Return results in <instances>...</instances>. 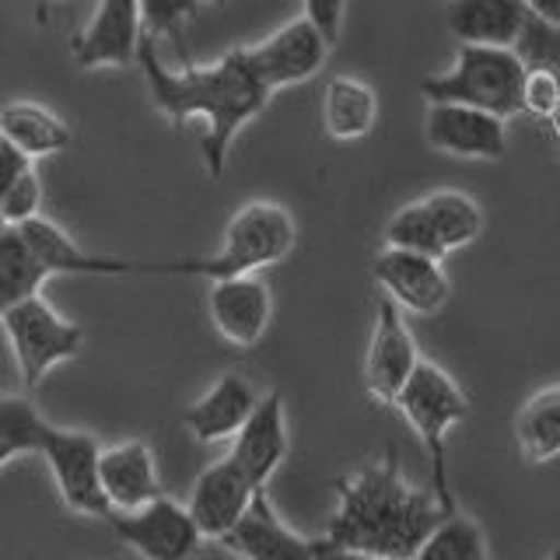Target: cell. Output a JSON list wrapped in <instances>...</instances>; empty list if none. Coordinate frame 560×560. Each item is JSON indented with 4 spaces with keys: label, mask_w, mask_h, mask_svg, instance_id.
<instances>
[{
    "label": "cell",
    "mask_w": 560,
    "mask_h": 560,
    "mask_svg": "<svg viewBox=\"0 0 560 560\" xmlns=\"http://www.w3.org/2000/svg\"><path fill=\"white\" fill-rule=\"evenodd\" d=\"M137 63L144 70L158 109L172 122H200V154L207 172L221 179L238 130L267 109L273 95V88L253 67L249 46L224 52L221 60L207 67L168 70L158 57L154 35H144Z\"/></svg>",
    "instance_id": "1"
},
{
    "label": "cell",
    "mask_w": 560,
    "mask_h": 560,
    "mask_svg": "<svg viewBox=\"0 0 560 560\" xmlns=\"http://www.w3.org/2000/svg\"><path fill=\"white\" fill-rule=\"evenodd\" d=\"M448 515L434 490L407 483L399 452L389 448L375 466L337 480V512L326 525V539L350 550L413 560Z\"/></svg>",
    "instance_id": "2"
},
{
    "label": "cell",
    "mask_w": 560,
    "mask_h": 560,
    "mask_svg": "<svg viewBox=\"0 0 560 560\" xmlns=\"http://www.w3.org/2000/svg\"><path fill=\"white\" fill-rule=\"evenodd\" d=\"M298 242V224L284 203L249 200L242 203L221 235V249L207 259H175L172 273L224 280L238 273L267 270L273 262L288 259Z\"/></svg>",
    "instance_id": "3"
},
{
    "label": "cell",
    "mask_w": 560,
    "mask_h": 560,
    "mask_svg": "<svg viewBox=\"0 0 560 560\" xmlns=\"http://www.w3.org/2000/svg\"><path fill=\"white\" fill-rule=\"evenodd\" d=\"M525 74L529 70H525L515 46L463 43L448 74L420 81V95L428 102H466L512 119L525 113Z\"/></svg>",
    "instance_id": "4"
},
{
    "label": "cell",
    "mask_w": 560,
    "mask_h": 560,
    "mask_svg": "<svg viewBox=\"0 0 560 560\" xmlns=\"http://www.w3.org/2000/svg\"><path fill=\"white\" fill-rule=\"evenodd\" d=\"M396 410L407 417V424L428 448L431 490L438 494V501H442L448 512H459V504H455V494H452V480H448V448H445L448 431L469 417V399L459 389V382H455L442 364L420 361L410 382L402 385Z\"/></svg>",
    "instance_id": "5"
},
{
    "label": "cell",
    "mask_w": 560,
    "mask_h": 560,
    "mask_svg": "<svg viewBox=\"0 0 560 560\" xmlns=\"http://www.w3.org/2000/svg\"><path fill=\"white\" fill-rule=\"evenodd\" d=\"M480 232L483 207L463 189H438L393 214L389 228H385V245H402V249L445 259L448 253L477 242Z\"/></svg>",
    "instance_id": "6"
},
{
    "label": "cell",
    "mask_w": 560,
    "mask_h": 560,
    "mask_svg": "<svg viewBox=\"0 0 560 560\" xmlns=\"http://www.w3.org/2000/svg\"><path fill=\"white\" fill-rule=\"evenodd\" d=\"M0 319H4L8 343L14 350L18 372H22V382L28 389H35L57 364L78 358L84 347V329L63 319L43 294L4 305Z\"/></svg>",
    "instance_id": "7"
},
{
    "label": "cell",
    "mask_w": 560,
    "mask_h": 560,
    "mask_svg": "<svg viewBox=\"0 0 560 560\" xmlns=\"http://www.w3.org/2000/svg\"><path fill=\"white\" fill-rule=\"evenodd\" d=\"M105 522L113 525L122 547H130L144 560H192L207 539L189 504H175L165 494L137 512H109Z\"/></svg>",
    "instance_id": "8"
},
{
    "label": "cell",
    "mask_w": 560,
    "mask_h": 560,
    "mask_svg": "<svg viewBox=\"0 0 560 560\" xmlns=\"http://www.w3.org/2000/svg\"><path fill=\"white\" fill-rule=\"evenodd\" d=\"M39 455L46 459L52 480H57L60 498L70 512L92 515V518H105L113 512V504H109V498H105V487H102V445H98V438L49 424Z\"/></svg>",
    "instance_id": "9"
},
{
    "label": "cell",
    "mask_w": 560,
    "mask_h": 560,
    "mask_svg": "<svg viewBox=\"0 0 560 560\" xmlns=\"http://www.w3.org/2000/svg\"><path fill=\"white\" fill-rule=\"evenodd\" d=\"M332 39L315 18L302 14L288 22L284 28H277L262 43L249 46L253 67L259 70V78L267 81L273 92L280 88H294L308 78H315L326 67Z\"/></svg>",
    "instance_id": "10"
},
{
    "label": "cell",
    "mask_w": 560,
    "mask_h": 560,
    "mask_svg": "<svg viewBox=\"0 0 560 560\" xmlns=\"http://www.w3.org/2000/svg\"><path fill=\"white\" fill-rule=\"evenodd\" d=\"M504 116L466 102H431L424 116V137L434 151L469 162H498L508 151Z\"/></svg>",
    "instance_id": "11"
},
{
    "label": "cell",
    "mask_w": 560,
    "mask_h": 560,
    "mask_svg": "<svg viewBox=\"0 0 560 560\" xmlns=\"http://www.w3.org/2000/svg\"><path fill=\"white\" fill-rule=\"evenodd\" d=\"M424 361L417 354V343L410 337V326L402 319V308L393 302L389 294L378 298L375 308V329L372 343L364 354V385L378 402L396 407V399L402 393V385L410 382L417 372V364Z\"/></svg>",
    "instance_id": "12"
},
{
    "label": "cell",
    "mask_w": 560,
    "mask_h": 560,
    "mask_svg": "<svg viewBox=\"0 0 560 560\" xmlns=\"http://www.w3.org/2000/svg\"><path fill=\"white\" fill-rule=\"evenodd\" d=\"M372 273L378 288L393 298L402 312L413 315H434L448 305V273L442 270V259L428 253L402 249V245H385L372 259Z\"/></svg>",
    "instance_id": "13"
},
{
    "label": "cell",
    "mask_w": 560,
    "mask_h": 560,
    "mask_svg": "<svg viewBox=\"0 0 560 560\" xmlns=\"http://www.w3.org/2000/svg\"><path fill=\"white\" fill-rule=\"evenodd\" d=\"M144 35L140 0H98L92 22L70 43V57L78 67H130L140 57Z\"/></svg>",
    "instance_id": "14"
},
{
    "label": "cell",
    "mask_w": 560,
    "mask_h": 560,
    "mask_svg": "<svg viewBox=\"0 0 560 560\" xmlns=\"http://www.w3.org/2000/svg\"><path fill=\"white\" fill-rule=\"evenodd\" d=\"M207 312L218 337L235 347H256L273 315L270 284L259 273H238L224 280H210Z\"/></svg>",
    "instance_id": "15"
},
{
    "label": "cell",
    "mask_w": 560,
    "mask_h": 560,
    "mask_svg": "<svg viewBox=\"0 0 560 560\" xmlns=\"http://www.w3.org/2000/svg\"><path fill=\"white\" fill-rule=\"evenodd\" d=\"M256 494L259 490L253 487V480L238 469L232 455H224L200 472L189 498V512L200 522L207 539H224L238 525V518L249 512Z\"/></svg>",
    "instance_id": "16"
},
{
    "label": "cell",
    "mask_w": 560,
    "mask_h": 560,
    "mask_svg": "<svg viewBox=\"0 0 560 560\" xmlns=\"http://www.w3.org/2000/svg\"><path fill=\"white\" fill-rule=\"evenodd\" d=\"M218 542L242 560H315V539L298 536L288 522H280L267 490H259L249 512Z\"/></svg>",
    "instance_id": "17"
},
{
    "label": "cell",
    "mask_w": 560,
    "mask_h": 560,
    "mask_svg": "<svg viewBox=\"0 0 560 560\" xmlns=\"http://www.w3.org/2000/svg\"><path fill=\"white\" fill-rule=\"evenodd\" d=\"M228 455L238 463V469L253 480L256 490H267L270 477L288 455V424H284V399H280V393H267L259 399L256 413L232 438V452Z\"/></svg>",
    "instance_id": "18"
},
{
    "label": "cell",
    "mask_w": 560,
    "mask_h": 560,
    "mask_svg": "<svg viewBox=\"0 0 560 560\" xmlns=\"http://www.w3.org/2000/svg\"><path fill=\"white\" fill-rule=\"evenodd\" d=\"M259 407V396L253 389L249 378H242L235 372L221 375L210 389L192 402V407L183 413L189 434L197 438V442H228V438H235L245 420H249Z\"/></svg>",
    "instance_id": "19"
},
{
    "label": "cell",
    "mask_w": 560,
    "mask_h": 560,
    "mask_svg": "<svg viewBox=\"0 0 560 560\" xmlns=\"http://www.w3.org/2000/svg\"><path fill=\"white\" fill-rule=\"evenodd\" d=\"M102 487L113 512H137V508L162 498L158 466L148 442H122L102 448Z\"/></svg>",
    "instance_id": "20"
},
{
    "label": "cell",
    "mask_w": 560,
    "mask_h": 560,
    "mask_svg": "<svg viewBox=\"0 0 560 560\" xmlns=\"http://www.w3.org/2000/svg\"><path fill=\"white\" fill-rule=\"evenodd\" d=\"M448 32L469 46H515L525 28V0H448Z\"/></svg>",
    "instance_id": "21"
},
{
    "label": "cell",
    "mask_w": 560,
    "mask_h": 560,
    "mask_svg": "<svg viewBox=\"0 0 560 560\" xmlns=\"http://www.w3.org/2000/svg\"><path fill=\"white\" fill-rule=\"evenodd\" d=\"M378 119V95L375 88L361 78H332L323 88V130L329 140H361L375 130Z\"/></svg>",
    "instance_id": "22"
},
{
    "label": "cell",
    "mask_w": 560,
    "mask_h": 560,
    "mask_svg": "<svg viewBox=\"0 0 560 560\" xmlns=\"http://www.w3.org/2000/svg\"><path fill=\"white\" fill-rule=\"evenodd\" d=\"M515 445L525 463H550L560 455V385L539 389L515 413Z\"/></svg>",
    "instance_id": "23"
},
{
    "label": "cell",
    "mask_w": 560,
    "mask_h": 560,
    "mask_svg": "<svg viewBox=\"0 0 560 560\" xmlns=\"http://www.w3.org/2000/svg\"><path fill=\"white\" fill-rule=\"evenodd\" d=\"M0 137L18 144L35 162V158L67 151L70 127L57 113H49L35 102H11L8 109L0 113Z\"/></svg>",
    "instance_id": "24"
},
{
    "label": "cell",
    "mask_w": 560,
    "mask_h": 560,
    "mask_svg": "<svg viewBox=\"0 0 560 560\" xmlns=\"http://www.w3.org/2000/svg\"><path fill=\"white\" fill-rule=\"evenodd\" d=\"M49 277L52 273L28 245L22 228H0V305H14L22 298L39 294Z\"/></svg>",
    "instance_id": "25"
},
{
    "label": "cell",
    "mask_w": 560,
    "mask_h": 560,
    "mask_svg": "<svg viewBox=\"0 0 560 560\" xmlns=\"http://www.w3.org/2000/svg\"><path fill=\"white\" fill-rule=\"evenodd\" d=\"M49 424L22 396L0 399V466H11L18 455L39 452Z\"/></svg>",
    "instance_id": "26"
},
{
    "label": "cell",
    "mask_w": 560,
    "mask_h": 560,
    "mask_svg": "<svg viewBox=\"0 0 560 560\" xmlns=\"http://www.w3.org/2000/svg\"><path fill=\"white\" fill-rule=\"evenodd\" d=\"M413 560H490L483 529L463 512H452Z\"/></svg>",
    "instance_id": "27"
},
{
    "label": "cell",
    "mask_w": 560,
    "mask_h": 560,
    "mask_svg": "<svg viewBox=\"0 0 560 560\" xmlns=\"http://www.w3.org/2000/svg\"><path fill=\"white\" fill-rule=\"evenodd\" d=\"M515 52L522 57L525 70H547V74L560 78V25L529 11Z\"/></svg>",
    "instance_id": "28"
},
{
    "label": "cell",
    "mask_w": 560,
    "mask_h": 560,
    "mask_svg": "<svg viewBox=\"0 0 560 560\" xmlns=\"http://www.w3.org/2000/svg\"><path fill=\"white\" fill-rule=\"evenodd\" d=\"M43 210V179L28 168L22 179H14L11 186L0 189V221L8 228H22L32 218H39Z\"/></svg>",
    "instance_id": "29"
},
{
    "label": "cell",
    "mask_w": 560,
    "mask_h": 560,
    "mask_svg": "<svg viewBox=\"0 0 560 560\" xmlns=\"http://www.w3.org/2000/svg\"><path fill=\"white\" fill-rule=\"evenodd\" d=\"M200 0H140V14H144L148 35H179V28L197 14Z\"/></svg>",
    "instance_id": "30"
},
{
    "label": "cell",
    "mask_w": 560,
    "mask_h": 560,
    "mask_svg": "<svg viewBox=\"0 0 560 560\" xmlns=\"http://www.w3.org/2000/svg\"><path fill=\"white\" fill-rule=\"evenodd\" d=\"M560 105V78L547 70H529L525 74V113L550 119Z\"/></svg>",
    "instance_id": "31"
},
{
    "label": "cell",
    "mask_w": 560,
    "mask_h": 560,
    "mask_svg": "<svg viewBox=\"0 0 560 560\" xmlns=\"http://www.w3.org/2000/svg\"><path fill=\"white\" fill-rule=\"evenodd\" d=\"M343 11H347V0H305V14L315 18V22L326 28V35L332 43H337V35H340Z\"/></svg>",
    "instance_id": "32"
},
{
    "label": "cell",
    "mask_w": 560,
    "mask_h": 560,
    "mask_svg": "<svg viewBox=\"0 0 560 560\" xmlns=\"http://www.w3.org/2000/svg\"><path fill=\"white\" fill-rule=\"evenodd\" d=\"M28 168H32V158L18 144H11V140L0 137V189L11 186L14 179H22Z\"/></svg>",
    "instance_id": "33"
},
{
    "label": "cell",
    "mask_w": 560,
    "mask_h": 560,
    "mask_svg": "<svg viewBox=\"0 0 560 560\" xmlns=\"http://www.w3.org/2000/svg\"><path fill=\"white\" fill-rule=\"evenodd\" d=\"M315 560H393V557H378V553H364V550H350L340 547L332 539H315Z\"/></svg>",
    "instance_id": "34"
},
{
    "label": "cell",
    "mask_w": 560,
    "mask_h": 560,
    "mask_svg": "<svg viewBox=\"0 0 560 560\" xmlns=\"http://www.w3.org/2000/svg\"><path fill=\"white\" fill-rule=\"evenodd\" d=\"M525 8L539 18H550V22L560 25V0H525Z\"/></svg>",
    "instance_id": "35"
},
{
    "label": "cell",
    "mask_w": 560,
    "mask_h": 560,
    "mask_svg": "<svg viewBox=\"0 0 560 560\" xmlns=\"http://www.w3.org/2000/svg\"><path fill=\"white\" fill-rule=\"evenodd\" d=\"M547 127H550V133H553V140H557V144H560V105H557V113L547 119Z\"/></svg>",
    "instance_id": "36"
},
{
    "label": "cell",
    "mask_w": 560,
    "mask_h": 560,
    "mask_svg": "<svg viewBox=\"0 0 560 560\" xmlns=\"http://www.w3.org/2000/svg\"><path fill=\"white\" fill-rule=\"evenodd\" d=\"M547 560H560V547H553V550H550V557H547Z\"/></svg>",
    "instance_id": "37"
},
{
    "label": "cell",
    "mask_w": 560,
    "mask_h": 560,
    "mask_svg": "<svg viewBox=\"0 0 560 560\" xmlns=\"http://www.w3.org/2000/svg\"><path fill=\"white\" fill-rule=\"evenodd\" d=\"M210 4H228V0H210Z\"/></svg>",
    "instance_id": "38"
}]
</instances>
